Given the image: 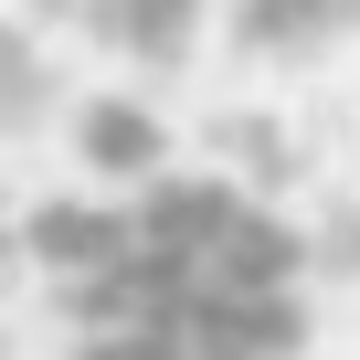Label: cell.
Listing matches in <instances>:
<instances>
[{
	"mask_svg": "<svg viewBox=\"0 0 360 360\" xmlns=\"http://www.w3.org/2000/svg\"><path fill=\"white\" fill-rule=\"evenodd\" d=\"M339 22H349V0H244V11H233V32L255 53H318Z\"/></svg>",
	"mask_w": 360,
	"mask_h": 360,
	"instance_id": "cell-4",
	"label": "cell"
},
{
	"mask_svg": "<svg viewBox=\"0 0 360 360\" xmlns=\"http://www.w3.org/2000/svg\"><path fill=\"white\" fill-rule=\"evenodd\" d=\"M96 43L117 53V64H138V75H169L180 53L202 43V0H96Z\"/></svg>",
	"mask_w": 360,
	"mask_h": 360,
	"instance_id": "cell-2",
	"label": "cell"
},
{
	"mask_svg": "<svg viewBox=\"0 0 360 360\" xmlns=\"http://www.w3.org/2000/svg\"><path fill=\"white\" fill-rule=\"evenodd\" d=\"M75 148H85V169L106 180V191H138V180H159V159H169V138H159V117L138 96H96L85 127H75Z\"/></svg>",
	"mask_w": 360,
	"mask_h": 360,
	"instance_id": "cell-3",
	"label": "cell"
},
{
	"mask_svg": "<svg viewBox=\"0 0 360 360\" xmlns=\"http://www.w3.org/2000/svg\"><path fill=\"white\" fill-rule=\"evenodd\" d=\"M32 276L64 360H297L307 244L244 180L159 169L32 212Z\"/></svg>",
	"mask_w": 360,
	"mask_h": 360,
	"instance_id": "cell-1",
	"label": "cell"
}]
</instances>
